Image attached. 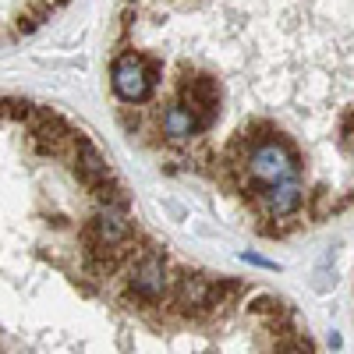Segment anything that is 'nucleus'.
I'll return each mask as SVG.
<instances>
[{"mask_svg":"<svg viewBox=\"0 0 354 354\" xmlns=\"http://www.w3.org/2000/svg\"><path fill=\"white\" fill-rule=\"evenodd\" d=\"M177 93H181L177 103L188 106L202 128H209L216 121V113H220V85L209 75H185L181 85H177Z\"/></svg>","mask_w":354,"mask_h":354,"instance_id":"obj_4","label":"nucleus"},{"mask_svg":"<svg viewBox=\"0 0 354 354\" xmlns=\"http://www.w3.org/2000/svg\"><path fill=\"white\" fill-rule=\"evenodd\" d=\"M128 287L138 301L145 305H156L170 294V270H167V259L160 252H145L128 273Z\"/></svg>","mask_w":354,"mask_h":354,"instance_id":"obj_3","label":"nucleus"},{"mask_svg":"<svg viewBox=\"0 0 354 354\" xmlns=\"http://www.w3.org/2000/svg\"><path fill=\"white\" fill-rule=\"evenodd\" d=\"M283 354H315V351H312V344H308V340H294V344H287V347H283Z\"/></svg>","mask_w":354,"mask_h":354,"instance_id":"obj_10","label":"nucleus"},{"mask_svg":"<svg viewBox=\"0 0 354 354\" xmlns=\"http://www.w3.org/2000/svg\"><path fill=\"white\" fill-rule=\"evenodd\" d=\"M75 142V153H78V177L85 185H93L100 195L106 192V185H110V167H106V160L100 156V149L88 138H82V135H75L71 138Z\"/></svg>","mask_w":354,"mask_h":354,"instance_id":"obj_7","label":"nucleus"},{"mask_svg":"<svg viewBox=\"0 0 354 354\" xmlns=\"http://www.w3.org/2000/svg\"><path fill=\"white\" fill-rule=\"evenodd\" d=\"M238 259H241V262H252V266H262V270H277V262L262 259V255H255V252H241Z\"/></svg>","mask_w":354,"mask_h":354,"instance_id":"obj_9","label":"nucleus"},{"mask_svg":"<svg viewBox=\"0 0 354 354\" xmlns=\"http://www.w3.org/2000/svg\"><path fill=\"white\" fill-rule=\"evenodd\" d=\"M53 4H68V0H50V8H53Z\"/></svg>","mask_w":354,"mask_h":354,"instance_id":"obj_12","label":"nucleus"},{"mask_svg":"<svg viewBox=\"0 0 354 354\" xmlns=\"http://www.w3.org/2000/svg\"><path fill=\"white\" fill-rule=\"evenodd\" d=\"M326 344H330V351H340V347H344V337H340V333L333 330V333L326 337Z\"/></svg>","mask_w":354,"mask_h":354,"instance_id":"obj_11","label":"nucleus"},{"mask_svg":"<svg viewBox=\"0 0 354 354\" xmlns=\"http://www.w3.org/2000/svg\"><path fill=\"white\" fill-rule=\"evenodd\" d=\"M110 82H113V93L121 103H145L153 93V85L160 82V68L156 61L142 53H121L113 61V71H110Z\"/></svg>","mask_w":354,"mask_h":354,"instance_id":"obj_2","label":"nucleus"},{"mask_svg":"<svg viewBox=\"0 0 354 354\" xmlns=\"http://www.w3.org/2000/svg\"><path fill=\"white\" fill-rule=\"evenodd\" d=\"M93 241L100 252H106V266H110V255H121L128 252V241H131V223L124 216L121 205H106L93 216Z\"/></svg>","mask_w":354,"mask_h":354,"instance_id":"obj_5","label":"nucleus"},{"mask_svg":"<svg viewBox=\"0 0 354 354\" xmlns=\"http://www.w3.org/2000/svg\"><path fill=\"white\" fill-rule=\"evenodd\" d=\"M238 149H245V174L252 185H283V181H298V153H294V145L277 135V131H266V135H252L248 128L241 131L238 138Z\"/></svg>","mask_w":354,"mask_h":354,"instance_id":"obj_1","label":"nucleus"},{"mask_svg":"<svg viewBox=\"0 0 354 354\" xmlns=\"http://www.w3.org/2000/svg\"><path fill=\"white\" fill-rule=\"evenodd\" d=\"M160 131L170 138V142H188L202 131V124L195 121V113L181 103H170L163 113H160Z\"/></svg>","mask_w":354,"mask_h":354,"instance_id":"obj_8","label":"nucleus"},{"mask_svg":"<svg viewBox=\"0 0 354 354\" xmlns=\"http://www.w3.org/2000/svg\"><path fill=\"white\" fill-rule=\"evenodd\" d=\"M305 202V188L301 181H283V185H270L262 188V209L270 213L273 220H287L301 209Z\"/></svg>","mask_w":354,"mask_h":354,"instance_id":"obj_6","label":"nucleus"}]
</instances>
